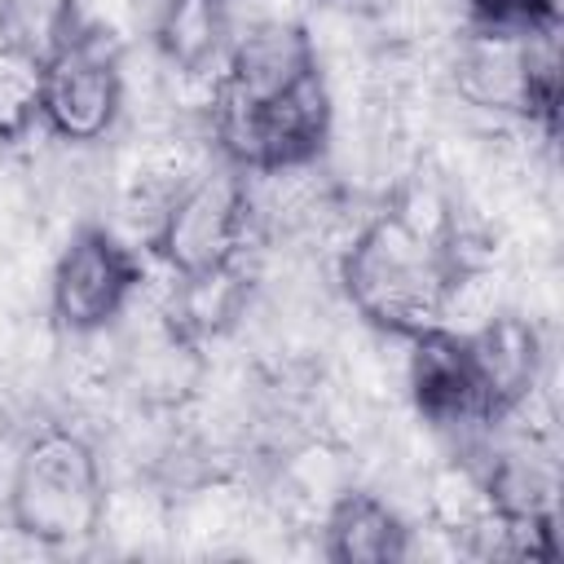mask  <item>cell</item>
<instances>
[{
  "instance_id": "6da1fadb",
  "label": "cell",
  "mask_w": 564,
  "mask_h": 564,
  "mask_svg": "<svg viewBox=\"0 0 564 564\" xmlns=\"http://www.w3.org/2000/svg\"><path fill=\"white\" fill-rule=\"evenodd\" d=\"M207 128L220 159L247 176L317 163L330 145L335 101L313 35L282 18L234 31L212 79Z\"/></svg>"
},
{
  "instance_id": "7a4b0ae2",
  "label": "cell",
  "mask_w": 564,
  "mask_h": 564,
  "mask_svg": "<svg viewBox=\"0 0 564 564\" xmlns=\"http://www.w3.org/2000/svg\"><path fill=\"white\" fill-rule=\"evenodd\" d=\"M467 278L471 256L458 212L414 189L370 212L339 251V286L352 313L397 339L445 326Z\"/></svg>"
},
{
  "instance_id": "3957f363",
  "label": "cell",
  "mask_w": 564,
  "mask_h": 564,
  "mask_svg": "<svg viewBox=\"0 0 564 564\" xmlns=\"http://www.w3.org/2000/svg\"><path fill=\"white\" fill-rule=\"evenodd\" d=\"M4 516L13 533L40 546L93 542L106 524V476L93 441L62 423L31 432L4 480Z\"/></svg>"
},
{
  "instance_id": "277c9868",
  "label": "cell",
  "mask_w": 564,
  "mask_h": 564,
  "mask_svg": "<svg viewBox=\"0 0 564 564\" xmlns=\"http://www.w3.org/2000/svg\"><path fill=\"white\" fill-rule=\"evenodd\" d=\"M251 225L256 198L247 172L220 159V167L185 172L172 185L154 225L145 229V242L172 278H212L242 264Z\"/></svg>"
},
{
  "instance_id": "5b68a950",
  "label": "cell",
  "mask_w": 564,
  "mask_h": 564,
  "mask_svg": "<svg viewBox=\"0 0 564 564\" xmlns=\"http://www.w3.org/2000/svg\"><path fill=\"white\" fill-rule=\"evenodd\" d=\"M458 97L476 110L524 119L555 132L560 115V57L555 26H494L476 22L454 53Z\"/></svg>"
},
{
  "instance_id": "8992f818",
  "label": "cell",
  "mask_w": 564,
  "mask_h": 564,
  "mask_svg": "<svg viewBox=\"0 0 564 564\" xmlns=\"http://www.w3.org/2000/svg\"><path fill=\"white\" fill-rule=\"evenodd\" d=\"M123 48L101 26L79 18L44 53V128L66 145L106 141L123 115Z\"/></svg>"
},
{
  "instance_id": "52a82bcc",
  "label": "cell",
  "mask_w": 564,
  "mask_h": 564,
  "mask_svg": "<svg viewBox=\"0 0 564 564\" xmlns=\"http://www.w3.org/2000/svg\"><path fill=\"white\" fill-rule=\"evenodd\" d=\"M145 269L106 225H79L48 273V313L66 335L110 330L137 300Z\"/></svg>"
},
{
  "instance_id": "ba28073f",
  "label": "cell",
  "mask_w": 564,
  "mask_h": 564,
  "mask_svg": "<svg viewBox=\"0 0 564 564\" xmlns=\"http://www.w3.org/2000/svg\"><path fill=\"white\" fill-rule=\"evenodd\" d=\"M405 344H410L405 383H410V401L423 414V423L449 427V432L489 427L485 388H480V370H476L467 330H454L445 322V326H427V330L410 335Z\"/></svg>"
},
{
  "instance_id": "9c48e42d",
  "label": "cell",
  "mask_w": 564,
  "mask_h": 564,
  "mask_svg": "<svg viewBox=\"0 0 564 564\" xmlns=\"http://www.w3.org/2000/svg\"><path fill=\"white\" fill-rule=\"evenodd\" d=\"M467 339H471V357L480 370L489 427L516 419L538 392V375H542L538 326L520 313H494L476 330H467Z\"/></svg>"
},
{
  "instance_id": "30bf717a",
  "label": "cell",
  "mask_w": 564,
  "mask_h": 564,
  "mask_svg": "<svg viewBox=\"0 0 564 564\" xmlns=\"http://www.w3.org/2000/svg\"><path fill=\"white\" fill-rule=\"evenodd\" d=\"M322 551L335 564H397L410 555V524L370 489H339L322 520Z\"/></svg>"
},
{
  "instance_id": "8fae6325",
  "label": "cell",
  "mask_w": 564,
  "mask_h": 564,
  "mask_svg": "<svg viewBox=\"0 0 564 564\" xmlns=\"http://www.w3.org/2000/svg\"><path fill=\"white\" fill-rule=\"evenodd\" d=\"M234 0H159L154 44L159 57L185 79H216L234 44Z\"/></svg>"
},
{
  "instance_id": "7c38bea8",
  "label": "cell",
  "mask_w": 564,
  "mask_h": 564,
  "mask_svg": "<svg viewBox=\"0 0 564 564\" xmlns=\"http://www.w3.org/2000/svg\"><path fill=\"white\" fill-rule=\"evenodd\" d=\"M44 119V53L0 40V145H18Z\"/></svg>"
},
{
  "instance_id": "4fadbf2b",
  "label": "cell",
  "mask_w": 564,
  "mask_h": 564,
  "mask_svg": "<svg viewBox=\"0 0 564 564\" xmlns=\"http://www.w3.org/2000/svg\"><path fill=\"white\" fill-rule=\"evenodd\" d=\"M476 22L494 26H555V0H467Z\"/></svg>"
}]
</instances>
